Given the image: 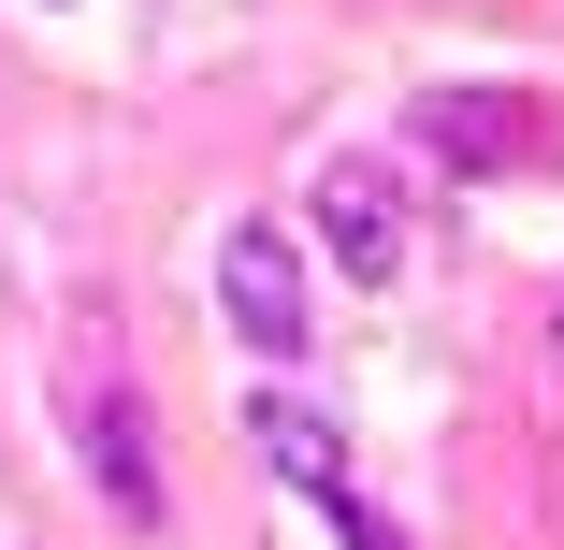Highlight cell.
<instances>
[{"label":"cell","mask_w":564,"mask_h":550,"mask_svg":"<svg viewBox=\"0 0 564 550\" xmlns=\"http://www.w3.org/2000/svg\"><path fill=\"white\" fill-rule=\"evenodd\" d=\"M247 450H261V464H275V478L318 507V521H333V507H362V478H348V434H333L304 391H261V406H247Z\"/></svg>","instance_id":"cell-5"},{"label":"cell","mask_w":564,"mask_h":550,"mask_svg":"<svg viewBox=\"0 0 564 550\" xmlns=\"http://www.w3.org/2000/svg\"><path fill=\"white\" fill-rule=\"evenodd\" d=\"M304 247L333 261V276H348V290H391L405 276V247H420V203H405V174L391 160H318L304 174Z\"/></svg>","instance_id":"cell-2"},{"label":"cell","mask_w":564,"mask_h":550,"mask_svg":"<svg viewBox=\"0 0 564 550\" xmlns=\"http://www.w3.org/2000/svg\"><path fill=\"white\" fill-rule=\"evenodd\" d=\"M58 434H73L87 493L117 507L131 536H160V521H174V478H160V420H145V391H131V377H101V363H58Z\"/></svg>","instance_id":"cell-1"},{"label":"cell","mask_w":564,"mask_h":550,"mask_svg":"<svg viewBox=\"0 0 564 550\" xmlns=\"http://www.w3.org/2000/svg\"><path fill=\"white\" fill-rule=\"evenodd\" d=\"M405 131H420V160H434V174L492 188V174H535L564 117H550L535 87H420V101H405Z\"/></svg>","instance_id":"cell-3"},{"label":"cell","mask_w":564,"mask_h":550,"mask_svg":"<svg viewBox=\"0 0 564 550\" xmlns=\"http://www.w3.org/2000/svg\"><path fill=\"white\" fill-rule=\"evenodd\" d=\"M217 319H232V348H247V363H304V348H318L304 233H275V217H232V247H217Z\"/></svg>","instance_id":"cell-4"},{"label":"cell","mask_w":564,"mask_h":550,"mask_svg":"<svg viewBox=\"0 0 564 550\" xmlns=\"http://www.w3.org/2000/svg\"><path fill=\"white\" fill-rule=\"evenodd\" d=\"M550 377H564V319H550Z\"/></svg>","instance_id":"cell-6"}]
</instances>
